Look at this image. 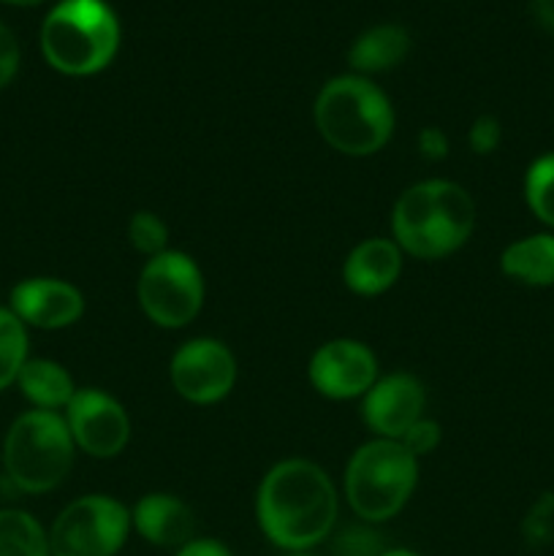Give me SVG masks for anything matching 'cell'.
Segmentation results:
<instances>
[{"mask_svg": "<svg viewBox=\"0 0 554 556\" xmlns=\"http://www.w3.org/2000/svg\"><path fill=\"white\" fill-rule=\"evenodd\" d=\"M264 535L288 552L324 541L337 519V492L313 462L288 459L272 467L255 500Z\"/></svg>", "mask_w": 554, "mask_h": 556, "instance_id": "1", "label": "cell"}, {"mask_svg": "<svg viewBox=\"0 0 554 556\" xmlns=\"http://www.w3.org/2000/svg\"><path fill=\"white\" fill-rule=\"evenodd\" d=\"M391 226L400 250L416 258H443L470 239L476 204L459 185L432 179L400 195Z\"/></svg>", "mask_w": 554, "mask_h": 556, "instance_id": "2", "label": "cell"}, {"mask_svg": "<svg viewBox=\"0 0 554 556\" xmlns=\"http://www.w3.org/2000/svg\"><path fill=\"white\" fill-rule=\"evenodd\" d=\"M315 125L335 150L345 155H373L394 130L391 103L362 76H337L315 101Z\"/></svg>", "mask_w": 554, "mask_h": 556, "instance_id": "3", "label": "cell"}, {"mask_svg": "<svg viewBox=\"0 0 554 556\" xmlns=\"http://www.w3.org/2000/svg\"><path fill=\"white\" fill-rule=\"evenodd\" d=\"M117 43V20L103 0H63L41 27L43 58L71 76L101 71L114 58Z\"/></svg>", "mask_w": 554, "mask_h": 556, "instance_id": "4", "label": "cell"}, {"mask_svg": "<svg viewBox=\"0 0 554 556\" xmlns=\"http://www.w3.org/2000/svg\"><path fill=\"white\" fill-rule=\"evenodd\" d=\"M3 465L16 492H52L74 465L68 424L52 410H30L16 418L3 445Z\"/></svg>", "mask_w": 554, "mask_h": 556, "instance_id": "5", "label": "cell"}, {"mask_svg": "<svg viewBox=\"0 0 554 556\" xmlns=\"http://www.w3.org/2000/svg\"><path fill=\"white\" fill-rule=\"evenodd\" d=\"M416 456L400 440H375L353 454L345 476V494L356 516L386 521L402 510L416 486Z\"/></svg>", "mask_w": 554, "mask_h": 556, "instance_id": "6", "label": "cell"}, {"mask_svg": "<svg viewBox=\"0 0 554 556\" xmlns=\"http://www.w3.org/2000/svg\"><path fill=\"white\" fill-rule=\"evenodd\" d=\"M204 302V280L188 255L177 250L147 261L139 277V304L152 324L179 329L199 315Z\"/></svg>", "mask_w": 554, "mask_h": 556, "instance_id": "7", "label": "cell"}, {"mask_svg": "<svg viewBox=\"0 0 554 556\" xmlns=\"http://www.w3.org/2000/svg\"><path fill=\"white\" fill-rule=\"evenodd\" d=\"M130 516L112 497H81L71 503L49 532L52 556H114L128 538Z\"/></svg>", "mask_w": 554, "mask_h": 556, "instance_id": "8", "label": "cell"}, {"mask_svg": "<svg viewBox=\"0 0 554 556\" xmlns=\"http://www.w3.org/2000/svg\"><path fill=\"white\" fill-rule=\"evenodd\" d=\"M237 362L217 340H193L172 362V383L193 405H212L234 389Z\"/></svg>", "mask_w": 554, "mask_h": 556, "instance_id": "9", "label": "cell"}, {"mask_svg": "<svg viewBox=\"0 0 554 556\" xmlns=\"http://www.w3.org/2000/svg\"><path fill=\"white\" fill-rule=\"evenodd\" d=\"M68 432L74 445L96 459H109L125 448L130 438V421L123 405L101 391H76L68 402Z\"/></svg>", "mask_w": 554, "mask_h": 556, "instance_id": "10", "label": "cell"}, {"mask_svg": "<svg viewBox=\"0 0 554 556\" xmlns=\"http://www.w3.org/2000/svg\"><path fill=\"white\" fill-rule=\"evenodd\" d=\"M373 351L356 340H331L310 362V380L329 400H353L378 383Z\"/></svg>", "mask_w": 554, "mask_h": 556, "instance_id": "11", "label": "cell"}, {"mask_svg": "<svg viewBox=\"0 0 554 556\" xmlns=\"http://www.w3.org/2000/svg\"><path fill=\"white\" fill-rule=\"evenodd\" d=\"M424 386L413 375H389L364 394L362 416L383 440H400L424 413Z\"/></svg>", "mask_w": 554, "mask_h": 556, "instance_id": "12", "label": "cell"}, {"mask_svg": "<svg viewBox=\"0 0 554 556\" xmlns=\"http://www.w3.org/2000/svg\"><path fill=\"white\" fill-rule=\"evenodd\" d=\"M11 313L38 329H65L85 313V299L71 282L38 277L11 291Z\"/></svg>", "mask_w": 554, "mask_h": 556, "instance_id": "13", "label": "cell"}, {"mask_svg": "<svg viewBox=\"0 0 554 556\" xmlns=\"http://www.w3.org/2000/svg\"><path fill=\"white\" fill-rule=\"evenodd\" d=\"M400 271V244L389 242V239H367L348 255L342 277H345L348 288L358 296H378L394 286Z\"/></svg>", "mask_w": 554, "mask_h": 556, "instance_id": "14", "label": "cell"}, {"mask_svg": "<svg viewBox=\"0 0 554 556\" xmlns=\"http://www.w3.org/2000/svg\"><path fill=\"white\" fill-rule=\"evenodd\" d=\"M141 538L163 548H182L193 541V514L188 505L168 494H150L134 510Z\"/></svg>", "mask_w": 554, "mask_h": 556, "instance_id": "15", "label": "cell"}, {"mask_svg": "<svg viewBox=\"0 0 554 556\" xmlns=\"http://www.w3.org/2000/svg\"><path fill=\"white\" fill-rule=\"evenodd\" d=\"M500 269L530 288L554 286V233H532L508 244L500 255Z\"/></svg>", "mask_w": 554, "mask_h": 556, "instance_id": "16", "label": "cell"}, {"mask_svg": "<svg viewBox=\"0 0 554 556\" xmlns=\"http://www.w3.org/2000/svg\"><path fill=\"white\" fill-rule=\"evenodd\" d=\"M22 394L33 402L41 410H58V407H68V402L74 400L76 389L71 375L65 372L60 364L47 362V358H36V362H25L20 378Z\"/></svg>", "mask_w": 554, "mask_h": 556, "instance_id": "17", "label": "cell"}, {"mask_svg": "<svg viewBox=\"0 0 554 556\" xmlns=\"http://www.w3.org/2000/svg\"><path fill=\"white\" fill-rule=\"evenodd\" d=\"M411 49V38L396 25H378L364 33L351 49V65L362 74H378L400 63Z\"/></svg>", "mask_w": 554, "mask_h": 556, "instance_id": "18", "label": "cell"}, {"mask_svg": "<svg viewBox=\"0 0 554 556\" xmlns=\"http://www.w3.org/2000/svg\"><path fill=\"white\" fill-rule=\"evenodd\" d=\"M0 556H49V538L25 510H0Z\"/></svg>", "mask_w": 554, "mask_h": 556, "instance_id": "19", "label": "cell"}, {"mask_svg": "<svg viewBox=\"0 0 554 556\" xmlns=\"http://www.w3.org/2000/svg\"><path fill=\"white\" fill-rule=\"evenodd\" d=\"M27 362L25 324L11 309H0V391L20 378Z\"/></svg>", "mask_w": 554, "mask_h": 556, "instance_id": "20", "label": "cell"}, {"mask_svg": "<svg viewBox=\"0 0 554 556\" xmlns=\"http://www.w3.org/2000/svg\"><path fill=\"white\" fill-rule=\"evenodd\" d=\"M525 199L543 226L554 228V152L530 163L525 177Z\"/></svg>", "mask_w": 554, "mask_h": 556, "instance_id": "21", "label": "cell"}, {"mask_svg": "<svg viewBox=\"0 0 554 556\" xmlns=\"http://www.w3.org/2000/svg\"><path fill=\"white\" fill-rule=\"evenodd\" d=\"M128 239L141 255L155 258V255L166 253L168 228L166 223L158 215H152V212H136L128 223Z\"/></svg>", "mask_w": 554, "mask_h": 556, "instance_id": "22", "label": "cell"}, {"mask_svg": "<svg viewBox=\"0 0 554 556\" xmlns=\"http://www.w3.org/2000/svg\"><path fill=\"white\" fill-rule=\"evenodd\" d=\"M521 532H525V541L530 546H546L554 535V494L546 492L532 503V508L527 510L525 525H521Z\"/></svg>", "mask_w": 554, "mask_h": 556, "instance_id": "23", "label": "cell"}, {"mask_svg": "<svg viewBox=\"0 0 554 556\" xmlns=\"http://www.w3.org/2000/svg\"><path fill=\"white\" fill-rule=\"evenodd\" d=\"M400 443L405 445V448L418 459V456H424V454H429V451L438 448L440 427L435 421H427V418H418V421L413 424L405 434H402Z\"/></svg>", "mask_w": 554, "mask_h": 556, "instance_id": "24", "label": "cell"}, {"mask_svg": "<svg viewBox=\"0 0 554 556\" xmlns=\"http://www.w3.org/2000/svg\"><path fill=\"white\" fill-rule=\"evenodd\" d=\"M383 548H380L378 535L367 530H348L345 535L337 543V556H380Z\"/></svg>", "mask_w": 554, "mask_h": 556, "instance_id": "25", "label": "cell"}, {"mask_svg": "<svg viewBox=\"0 0 554 556\" xmlns=\"http://www.w3.org/2000/svg\"><path fill=\"white\" fill-rule=\"evenodd\" d=\"M470 147L478 152V155H489L500 147V139H503V128L494 117H478L470 128Z\"/></svg>", "mask_w": 554, "mask_h": 556, "instance_id": "26", "label": "cell"}, {"mask_svg": "<svg viewBox=\"0 0 554 556\" xmlns=\"http://www.w3.org/2000/svg\"><path fill=\"white\" fill-rule=\"evenodd\" d=\"M16 65H20V43L9 27L0 25V87L9 85L11 76L16 74Z\"/></svg>", "mask_w": 554, "mask_h": 556, "instance_id": "27", "label": "cell"}, {"mask_svg": "<svg viewBox=\"0 0 554 556\" xmlns=\"http://www.w3.org/2000/svg\"><path fill=\"white\" fill-rule=\"evenodd\" d=\"M418 150L427 161H443L449 155V139L440 128H424L421 136H418Z\"/></svg>", "mask_w": 554, "mask_h": 556, "instance_id": "28", "label": "cell"}, {"mask_svg": "<svg viewBox=\"0 0 554 556\" xmlns=\"http://www.w3.org/2000/svg\"><path fill=\"white\" fill-rule=\"evenodd\" d=\"M177 556H231V552L217 541H190L179 548Z\"/></svg>", "mask_w": 554, "mask_h": 556, "instance_id": "29", "label": "cell"}, {"mask_svg": "<svg viewBox=\"0 0 554 556\" xmlns=\"http://www.w3.org/2000/svg\"><path fill=\"white\" fill-rule=\"evenodd\" d=\"M532 9H536L538 22L554 33V0H532Z\"/></svg>", "mask_w": 554, "mask_h": 556, "instance_id": "30", "label": "cell"}, {"mask_svg": "<svg viewBox=\"0 0 554 556\" xmlns=\"http://www.w3.org/2000/svg\"><path fill=\"white\" fill-rule=\"evenodd\" d=\"M380 556H418V554L407 552V548H394V552H383Z\"/></svg>", "mask_w": 554, "mask_h": 556, "instance_id": "31", "label": "cell"}, {"mask_svg": "<svg viewBox=\"0 0 554 556\" xmlns=\"http://www.w3.org/2000/svg\"><path fill=\"white\" fill-rule=\"evenodd\" d=\"M9 3H16V5H33V3H41V0H9Z\"/></svg>", "mask_w": 554, "mask_h": 556, "instance_id": "32", "label": "cell"}, {"mask_svg": "<svg viewBox=\"0 0 554 556\" xmlns=\"http://www.w3.org/2000/svg\"><path fill=\"white\" fill-rule=\"evenodd\" d=\"M291 556H310V554H302V552H297V554H291Z\"/></svg>", "mask_w": 554, "mask_h": 556, "instance_id": "33", "label": "cell"}]
</instances>
